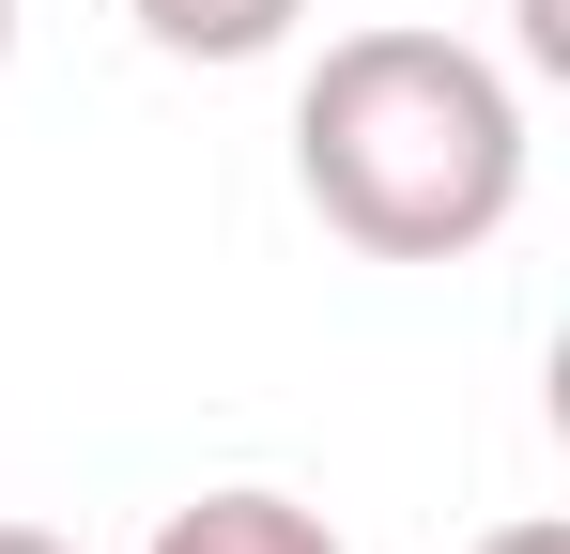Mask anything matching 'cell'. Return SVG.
Wrapping results in <instances>:
<instances>
[{
    "label": "cell",
    "mask_w": 570,
    "mask_h": 554,
    "mask_svg": "<svg viewBox=\"0 0 570 554\" xmlns=\"http://www.w3.org/2000/svg\"><path fill=\"white\" fill-rule=\"evenodd\" d=\"M170 62H263V47H293V16L308 0H124Z\"/></svg>",
    "instance_id": "3"
},
{
    "label": "cell",
    "mask_w": 570,
    "mask_h": 554,
    "mask_svg": "<svg viewBox=\"0 0 570 554\" xmlns=\"http://www.w3.org/2000/svg\"><path fill=\"white\" fill-rule=\"evenodd\" d=\"M509 16H524V62H540V78H570V0H509Z\"/></svg>",
    "instance_id": "4"
},
{
    "label": "cell",
    "mask_w": 570,
    "mask_h": 554,
    "mask_svg": "<svg viewBox=\"0 0 570 554\" xmlns=\"http://www.w3.org/2000/svg\"><path fill=\"white\" fill-rule=\"evenodd\" d=\"M478 554H570V524H556V508H524V524H493Z\"/></svg>",
    "instance_id": "5"
},
{
    "label": "cell",
    "mask_w": 570,
    "mask_h": 554,
    "mask_svg": "<svg viewBox=\"0 0 570 554\" xmlns=\"http://www.w3.org/2000/svg\"><path fill=\"white\" fill-rule=\"evenodd\" d=\"M0 62H16V0H0Z\"/></svg>",
    "instance_id": "7"
},
{
    "label": "cell",
    "mask_w": 570,
    "mask_h": 554,
    "mask_svg": "<svg viewBox=\"0 0 570 554\" xmlns=\"http://www.w3.org/2000/svg\"><path fill=\"white\" fill-rule=\"evenodd\" d=\"M155 554H340V524L293 508V493H263V477H232V493H186L155 524Z\"/></svg>",
    "instance_id": "2"
},
{
    "label": "cell",
    "mask_w": 570,
    "mask_h": 554,
    "mask_svg": "<svg viewBox=\"0 0 570 554\" xmlns=\"http://www.w3.org/2000/svg\"><path fill=\"white\" fill-rule=\"evenodd\" d=\"M0 554H78V540H47V524H0Z\"/></svg>",
    "instance_id": "6"
},
{
    "label": "cell",
    "mask_w": 570,
    "mask_h": 554,
    "mask_svg": "<svg viewBox=\"0 0 570 554\" xmlns=\"http://www.w3.org/2000/svg\"><path fill=\"white\" fill-rule=\"evenodd\" d=\"M293 185L355 263H478L524 216V92L463 31H340L293 92Z\"/></svg>",
    "instance_id": "1"
}]
</instances>
